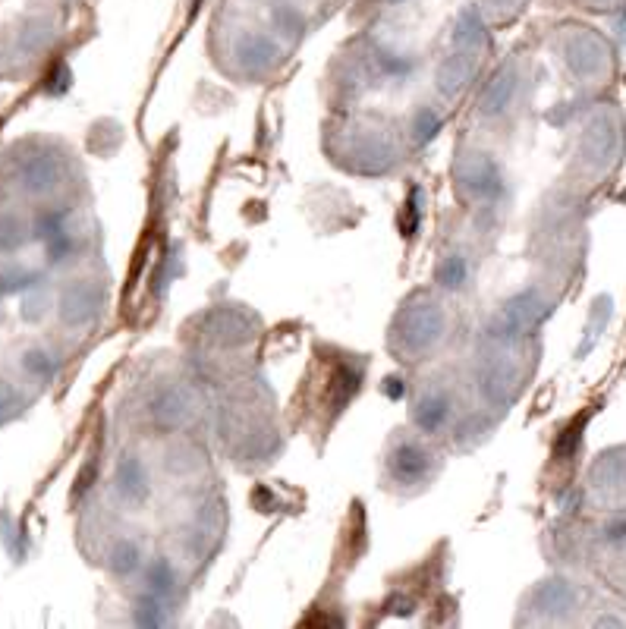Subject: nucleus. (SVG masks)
Returning a JSON list of instances; mask_svg holds the SVG:
<instances>
[{
  "instance_id": "f257e3e1",
  "label": "nucleus",
  "mask_w": 626,
  "mask_h": 629,
  "mask_svg": "<svg viewBox=\"0 0 626 629\" xmlns=\"http://www.w3.org/2000/svg\"><path fill=\"white\" fill-rule=\"evenodd\" d=\"M13 186L29 199H48L63 186V158L54 151H23L13 161Z\"/></svg>"
},
{
  "instance_id": "f03ea898",
  "label": "nucleus",
  "mask_w": 626,
  "mask_h": 629,
  "mask_svg": "<svg viewBox=\"0 0 626 629\" xmlns=\"http://www.w3.org/2000/svg\"><path fill=\"white\" fill-rule=\"evenodd\" d=\"M441 331H444V318L431 302L409 309L397 324V337L409 350H428V346L441 337Z\"/></svg>"
},
{
  "instance_id": "7ed1b4c3",
  "label": "nucleus",
  "mask_w": 626,
  "mask_h": 629,
  "mask_svg": "<svg viewBox=\"0 0 626 629\" xmlns=\"http://www.w3.org/2000/svg\"><path fill=\"white\" fill-rule=\"evenodd\" d=\"M542 315H545V302L538 299V293H523L504 306V312L498 315V331L494 334H501V337L520 334V331L532 328V324H538Z\"/></svg>"
},
{
  "instance_id": "20e7f679",
  "label": "nucleus",
  "mask_w": 626,
  "mask_h": 629,
  "mask_svg": "<svg viewBox=\"0 0 626 629\" xmlns=\"http://www.w3.org/2000/svg\"><path fill=\"white\" fill-rule=\"evenodd\" d=\"M460 180L469 189V195H476V199H498L504 183H501V173L494 167V161L476 155V158H466L460 167Z\"/></svg>"
},
{
  "instance_id": "39448f33",
  "label": "nucleus",
  "mask_w": 626,
  "mask_h": 629,
  "mask_svg": "<svg viewBox=\"0 0 626 629\" xmlns=\"http://www.w3.org/2000/svg\"><path fill=\"white\" fill-rule=\"evenodd\" d=\"M95 306H98V296L92 284H73L60 296V318L63 324H70V328H82V324L92 321Z\"/></svg>"
},
{
  "instance_id": "423d86ee",
  "label": "nucleus",
  "mask_w": 626,
  "mask_h": 629,
  "mask_svg": "<svg viewBox=\"0 0 626 629\" xmlns=\"http://www.w3.org/2000/svg\"><path fill=\"white\" fill-rule=\"evenodd\" d=\"M114 488H117V494L123 497V501L142 504L148 497V491H151L145 466L136 457H123L117 463V472H114Z\"/></svg>"
},
{
  "instance_id": "0eeeda50",
  "label": "nucleus",
  "mask_w": 626,
  "mask_h": 629,
  "mask_svg": "<svg viewBox=\"0 0 626 629\" xmlns=\"http://www.w3.org/2000/svg\"><path fill=\"white\" fill-rule=\"evenodd\" d=\"M431 469V460H428V453L416 444H400L394 453H391V475L397 482L403 485H416L422 482L425 475Z\"/></svg>"
},
{
  "instance_id": "6e6552de",
  "label": "nucleus",
  "mask_w": 626,
  "mask_h": 629,
  "mask_svg": "<svg viewBox=\"0 0 626 629\" xmlns=\"http://www.w3.org/2000/svg\"><path fill=\"white\" fill-rule=\"evenodd\" d=\"M488 45V32L479 10H466L457 19V29H453V51H463V54H479Z\"/></svg>"
},
{
  "instance_id": "1a4fd4ad",
  "label": "nucleus",
  "mask_w": 626,
  "mask_h": 629,
  "mask_svg": "<svg viewBox=\"0 0 626 629\" xmlns=\"http://www.w3.org/2000/svg\"><path fill=\"white\" fill-rule=\"evenodd\" d=\"M16 365H19V372H23V378L41 381V384L51 381L57 375V368H60L57 356L48 353L45 346H26V350L16 356Z\"/></svg>"
},
{
  "instance_id": "9d476101",
  "label": "nucleus",
  "mask_w": 626,
  "mask_h": 629,
  "mask_svg": "<svg viewBox=\"0 0 626 629\" xmlns=\"http://www.w3.org/2000/svg\"><path fill=\"white\" fill-rule=\"evenodd\" d=\"M32 227L16 211L0 208V255H13L29 243Z\"/></svg>"
},
{
  "instance_id": "9b49d317",
  "label": "nucleus",
  "mask_w": 626,
  "mask_h": 629,
  "mask_svg": "<svg viewBox=\"0 0 626 629\" xmlns=\"http://www.w3.org/2000/svg\"><path fill=\"white\" fill-rule=\"evenodd\" d=\"M570 67L576 73H592V70H601V63H604V48H601V41L592 38V35H579L573 45H570Z\"/></svg>"
},
{
  "instance_id": "f8f14e48",
  "label": "nucleus",
  "mask_w": 626,
  "mask_h": 629,
  "mask_svg": "<svg viewBox=\"0 0 626 629\" xmlns=\"http://www.w3.org/2000/svg\"><path fill=\"white\" fill-rule=\"evenodd\" d=\"M469 57H476V54H463V51H453L447 60H444V67L438 73V85H441V92L447 95H457L460 92V85L469 79L472 73V60Z\"/></svg>"
},
{
  "instance_id": "ddd939ff",
  "label": "nucleus",
  "mask_w": 626,
  "mask_h": 629,
  "mask_svg": "<svg viewBox=\"0 0 626 629\" xmlns=\"http://www.w3.org/2000/svg\"><path fill=\"white\" fill-rule=\"evenodd\" d=\"M151 412H155V419L161 425H180L186 419V412H189V400L180 387H167L164 394L155 400V406H151Z\"/></svg>"
},
{
  "instance_id": "4468645a",
  "label": "nucleus",
  "mask_w": 626,
  "mask_h": 629,
  "mask_svg": "<svg viewBox=\"0 0 626 629\" xmlns=\"http://www.w3.org/2000/svg\"><path fill=\"white\" fill-rule=\"evenodd\" d=\"M450 416V403L438 394H428L416 403L413 409V422L422 428V431H438Z\"/></svg>"
},
{
  "instance_id": "2eb2a0df",
  "label": "nucleus",
  "mask_w": 626,
  "mask_h": 629,
  "mask_svg": "<svg viewBox=\"0 0 626 629\" xmlns=\"http://www.w3.org/2000/svg\"><path fill=\"white\" fill-rule=\"evenodd\" d=\"M513 92H516V73L513 70L498 73V79H494L485 89V95H482V111L485 114H501L504 107L510 104Z\"/></svg>"
},
{
  "instance_id": "dca6fc26",
  "label": "nucleus",
  "mask_w": 626,
  "mask_h": 629,
  "mask_svg": "<svg viewBox=\"0 0 626 629\" xmlns=\"http://www.w3.org/2000/svg\"><path fill=\"white\" fill-rule=\"evenodd\" d=\"M26 409V394L16 387V381L0 378V425H10L16 416H23Z\"/></svg>"
},
{
  "instance_id": "f3484780",
  "label": "nucleus",
  "mask_w": 626,
  "mask_h": 629,
  "mask_svg": "<svg viewBox=\"0 0 626 629\" xmlns=\"http://www.w3.org/2000/svg\"><path fill=\"white\" fill-rule=\"evenodd\" d=\"M240 54H243V63H246V67L262 70V67H268V60H271L274 48H271V41L262 38V35H246V41L240 45Z\"/></svg>"
},
{
  "instance_id": "a211bd4d",
  "label": "nucleus",
  "mask_w": 626,
  "mask_h": 629,
  "mask_svg": "<svg viewBox=\"0 0 626 629\" xmlns=\"http://www.w3.org/2000/svg\"><path fill=\"white\" fill-rule=\"evenodd\" d=\"M177 589V579H174V570H170V563L167 560H155L148 567V595H170Z\"/></svg>"
},
{
  "instance_id": "6ab92c4d",
  "label": "nucleus",
  "mask_w": 626,
  "mask_h": 629,
  "mask_svg": "<svg viewBox=\"0 0 626 629\" xmlns=\"http://www.w3.org/2000/svg\"><path fill=\"white\" fill-rule=\"evenodd\" d=\"M139 563H142V551H139L136 541H129V538L117 541V548H114V560H111L114 573L129 576V573H136V570H139Z\"/></svg>"
},
{
  "instance_id": "aec40b11",
  "label": "nucleus",
  "mask_w": 626,
  "mask_h": 629,
  "mask_svg": "<svg viewBox=\"0 0 626 629\" xmlns=\"http://www.w3.org/2000/svg\"><path fill=\"white\" fill-rule=\"evenodd\" d=\"M466 277H469V265H466L463 255H447L444 262H441V268H438V280H441L447 290L463 287Z\"/></svg>"
},
{
  "instance_id": "412c9836",
  "label": "nucleus",
  "mask_w": 626,
  "mask_h": 629,
  "mask_svg": "<svg viewBox=\"0 0 626 629\" xmlns=\"http://www.w3.org/2000/svg\"><path fill=\"white\" fill-rule=\"evenodd\" d=\"M136 623H142V626H164V623H167V614H164V607H161V598H158V595H148L145 601H139Z\"/></svg>"
},
{
  "instance_id": "4be33fe9",
  "label": "nucleus",
  "mask_w": 626,
  "mask_h": 629,
  "mask_svg": "<svg viewBox=\"0 0 626 629\" xmlns=\"http://www.w3.org/2000/svg\"><path fill=\"white\" fill-rule=\"evenodd\" d=\"M416 139L419 142H428V139H435V133H438V126H441V120H438V114L431 111V107H422V111L416 114Z\"/></svg>"
},
{
  "instance_id": "5701e85b",
  "label": "nucleus",
  "mask_w": 626,
  "mask_h": 629,
  "mask_svg": "<svg viewBox=\"0 0 626 629\" xmlns=\"http://www.w3.org/2000/svg\"><path fill=\"white\" fill-rule=\"evenodd\" d=\"M604 538H608L611 545H623L626 541V519H614V523L604 526Z\"/></svg>"
},
{
  "instance_id": "b1692460",
  "label": "nucleus",
  "mask_w": 626,
  "mask_h": 629,
  "mask_svg": "<svg viewBox=\"0 0 626 629\" xmlns=\"http://www.w3.org/2000/svg\"><path fill=\"white\" fill-rule=\"evenodd\" d=\"M397 381V378H394ZM387 394H391V397H400L403 394V384L397 381V384H387Z\"/></svg>"
},
{
  "instance_id": "393cba45",
  "label": "nucleus",
  "mask_w": 626,
  "mask_h": 629,
  "mask_svg": "<svg viewBox=\"0 0 626 629\" xmlns=\"http://www.w3.org/2000/svg\"><path fill=\"white\" fill-rule=\"evenodd\" d=\"M604 4H608V0H604Z\"/></svg>"
},
{
  "instance_id": "a878e982",
  "label": "nucleus",
  "mask_w": 626,
  "mask_h": 629,
  "mask_svg": "<svg viewBox=\"0 0 626 629\" xmlns=\"http://www.w3.org/2000/svg\"><path fill=\"white\" fill-rule=\"evenodd\" d=\"M394 4H397V0H394Z\"/></svg>"
}]
</instances>
